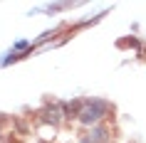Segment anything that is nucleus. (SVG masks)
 I'll list each match as a JSON object with an SVG mask.
<instances>
[{
    "instance_id": "obj_2",
    "label": "nucleus",
    "mask_w": 146,
    "mask_h": 143,
    "mask_svg": "<svg viewBox=\"0 0 146 143\" xmlns=\"http://www.w3.org/2000/svg\"><path fill=\"white\" fill-rule=\"evenodd\" d=\"M62 116H67V113H64V106H62V104L45 106V109L40 111V119L45 121V123H52V126H57V123H60Z\"/></svg>"
},
{
    "instance_id": "obj_1",
    "label": "nucleus",
    "mask_w": 146,
    "mask_h": 143,
    "mask_svg": "<svg viewBox=\"0 0 146 143\" xmlns=\"http://www.w3.org/2000/svg\"><path fill=\"white\" fill-rule=\"evenodd\" d=\"M107 109H109L107 101H102V99H89V101H82V104H79L77 119L82 121V123H87V126H92V123H97V121L107 113Z\"/></svg>"
},
{
    "instance_id": "obj_3",
    "label": "nucleus",
    "mask_w": 146,
    "mask_h": 143,
    "mask_svg": "<svg viewBox=\"0 0 146 143\" xmlns=\"http://www.w3.org/2000/svg\"><path fill=\"white\" fill-rule=\"evenodd\" d=\"M107 138H109V131L104 126H97L94 131H89V133L82 138V143H107Z\"/></svg>"
},
{
    "instance_id": "obj_4",
    "label": "nucleus",
    "mask_w": 146,
    "mask_h": 143,
    "mask_svg": "<svg viewBox=\"0 0 146 143\" xmlns=\"http://www.w3.org/2000/svg\"><path fill=\"white\" fill-rule=\"evenodd\" d=\"M40 143H45V141H40Z\"/></svg>"
}]
</instances>
